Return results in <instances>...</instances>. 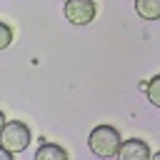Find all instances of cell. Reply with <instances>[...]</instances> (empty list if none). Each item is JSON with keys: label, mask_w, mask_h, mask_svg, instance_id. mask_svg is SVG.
<instances>
[{"label": "cell", "mask_w": 160, "mask_h": 160, "mask_svg": "<svg viewBox=\"0 0 160 160\" xmlns=\"http://www.w3.org/2000/svg\"><path fill=\"white\" fill-rule=\"evenodd\" d=\"M120 132L112 125H98L90 130L88 135V148L95 158H118V148H120Z\"/></svg>", "instance_id": "1"}, {"label": "cell", "mask_w": 160, "mask_h": 160, "mask_svg": "<svg viewBox=\"0 0 160 160\" xmlns=\"http://www.w3.org/2000/svg\"><path fill=\"white\" fill-rule=\"evenodd\" d=\"M0 145L5 150H10L12 155L15 152H22L30 145V128L25 122H20V120H12V122L5 120V125L0 130Z\"/></svg>", "instance_id": "2"}, {"label": "cell", "mask_w": 160, "mask_h": 160, "mask_svg": "<svg viewBox=\"0 0 160 160\" xmlns=\"http://www.w3.org/2000/svg\"><path fill=\"white\" fill-rule=\"evenodd\" d=\"M62 2H65L62 12H65L68 22H72V25H88V22L95 20L98 8H95L92 0H62Z\"/></svg>", "instance_id": "3"}, {"label": "cell", "mask_w": 160, "mask_h": 160, "mask_svg": "<svg viewBox=\"0 0 160 160\" xmlns=\"http://www.w3.org/2000/svg\"><path fill=\"white\" fill-rule=\"evenodd\" d=\"M150 155H152V152H150L148 142L140 140V138L122 140L120 148H118V158H122V160H148Z\"/></svg>", "instance_id": "4"}, {"label": "cell", "mask_w": 160, "mask_h": 160, "mask_svg": "<svg viewBox=\"0 0 160 160\" xmlns=\"http://www.w3.org/2000/svg\"><path fill=\"white\" fill-rule=\"evenodd\" d=\"M135 12L142 20H158L160 18V0H135Z\"/></svg>", "instance_id": "5"}, {"label": "cell", "mask_w": 160, "mask_h": 160, "mask_svg": "<svg viewBox=\"0 0 160 160\" xmlns=\"http://www.w3.org/2000/svg\"><path fill=\"white\" fill-rule=\"evenodd\" d=\"M65 158H68V152L55 142H42L35 150V160H65Z\"/></svg>", "instance_id": "6"}, {"label": "cell", "mask_w": 160, "mask_h": 160, "mask_svg": "<svg viewBox=\"0 0 160 160\" xmlns=\"http://www.w3.org/2000/svg\"><path fill=\"white\" fill-rule=\"evenodd\" d=\"M148 100L152 102V105H160V75H152L150 80H148Z\"/></svg>", "instance_id": "7"}, {"label": "cell", "mask_w": 160, "mask_h": 160, "mask_svg": "<svg viewBox=\"0 0 160 160\" xmlns=\"http://www.w3.org/2000/svg\"><path fill=\"white\" fill-rule=\"evenodd\" d=\"M10 42H12V30H10V25L0 22V50H5Z\"/></svg>", "instance_id": "8"}, {"label": "cell", "mask_w": 160, "mask_h": 160, "mask_svg": "<svg viewBox=\"0 0 160 160\" xmlns=\"http://www.w3.org/2000/svg\"><path fill=\"white\" fill-rule=\"evenodd\" d=\"M0 160H12V152H10V150H5L2 145H0Z\"/></svg>", "instance_id": "9"}, {"label": "cell", "mask_w": 160, "mask_h": 160, "mask_svg": "<svg viewBox=\"0 0 160 160\" xmlns=\"http://www.w3.org/2000/svg\"><path fill=\"white\" fill-rule=\"evenodd\" d=\"M2 125H5V115H2V110H0V130H2Z\"/></svg>", "instance_id": "10"}]
</instances>
